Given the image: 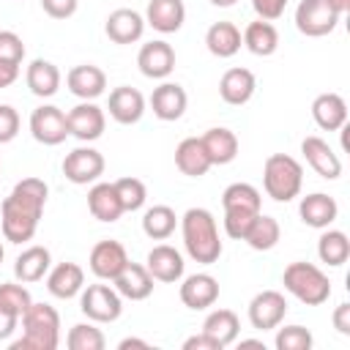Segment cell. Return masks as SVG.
I'll list each match as a JSON object with an SVG mask.
<instances>
[{
	"label": "cell",
	"mask_w": 350,
	"mask_h": 350,
	"mask_svg": "<svg viewBox=\"0 0 350 350\" xmlns=\"http://www.w3.org/2000/svg\"><path fill=\"white\" fill-rule=\"evenodd\" d=\"M49 186L41 178H22L0 205L3 235L11 243H25L36 235Z\"/></svg>",
	"instance_id": "1"
},
{
	"label": "cell",
	"mask_w": 350,
	"mask_h": 350,
	"mask_svg": "<svg viewBox=\"0 0 350 350\" xmlns=\"http://www.w3.org/2000/svg\"><path fill=\"white\" fill-rule=\"evenodd\" d=\"M180 235L186 254L200 262V265H213L221 257V241H219V227L216 219L208 208H189L180 216Z\"/></svg>",
	"instance_id": "2"
},
{
	"label": "cell",
	"mask_w": 350,
	"mask_h": 350,
	"mask_svg": "<svg viewBox=\"0 0 350 350\" xmlns=\"http://www.w3.org/2000/svg\"><path fill=\"white\" fill-rule=\"evenodd\" d=\"M22 339L11 342V350H55L60 345V314L49 304H30L22 314Z\"/></svg>",
	"instance_id": "3"
},
{
	"label": "cell",
	"mask_w": 350,
	"mask_h": 350,
	"mask_svg": "<svg viewBox=\"0 0 350 350\" xmlns=\"http://www.w3.org/2000/svg\"><path fill=\"white\" fill-rule=\"evenodd\" d=\"M304 167L287 153H271L262 164V189L276 202H290L301 194Z\"/></svg>",
	"instance_id": "4"
},
{
	"label": "cell",
	"mask_w": 350,
	"mask_h": 350,
	"mask_svg": "<svg viewBox=\"0 0 350 350\" xmlns=\"http://www.w3.org/2000/svg\"><path fill=\"white\" fill-rule=\"evenodd\" d=\"M282 284L290 295H295L306 306H320L331 298V282L325 271L314 262H304V260L290 262L282 273Z\"/></svg>",
	"instance_id": "5"
},
{
	"label": "cell",
	"mask_w": 350,
	"mask_h": 350,
	"mask_svg": "<svg viewBox=\"0 0 350 350\" xmlns=\"http://www.w3.org/2000/svg\"><path fill=\"white\" fill-rule=\"evenodd\" d=\"M79 309L93 323H115L123 312V298L109 284H88L79 293Z\"/></svg>",
	"instance_id": "6"
},
{
	"label": "cell",
	"mask_w": 350,
	"mask_h": 350,
	"mask_svg": "<svg viewBox=\"0 0 350 350\" xmlns=\"http://www.w3.org/2000/svg\"><path fill=\"white\" fill-rule=\"evenodd\" d=\"M339 19L342 16L325 0H301L295 8V27H298V33H304L309 38H320V36L334 33Z\"/></svg>",
	"instance_id": "7"
},
{
	"label": "cell",
	"mask_w": 350,
	"mask_h": 350,
	"mask_svg": "<svg viewBox=\"0 0 350 350\" xmlns=\"http://www.w3.org/2000/svg\"><path fill=\"white\" fill-rule=\"evenodd\" d=\"M30 134L41 145H60L68 137L66 112L55 104H41L30 112Z\"/></svg>",
	"instance_id": "8"
},
{
	"label": "cell",
	"mask_w": 350,
	"mask_h": 350,
	"mask_svg": "<svg viewBox=\"0 0 350 350\" xmlns=\"http://www.w3.org/2000/svg\"><path fill=\"white\" fill-rule=\"evenodd\" d=\"M63 175H66V180H71L77 186L96 183L104 175V156L96 148H90V145H79L71 153H66Z\"/></svg>",
	"instance_id": "9"
},
{
	"label": "cell",
	"mask_w": 350,
	"mask_h": 350,
	"mask_svg": "<svg viewBox=\"0 0 350 350\" xmlns=\"http://www.w3.org/2000/svg\"><path fill=\"white\" fill-rule=\"evenodd\" d=\"M66 120H68V137H77L79 142H93L107 129V115L93 101H79L77 107H71L66 112Z\"/></svg>",
	"instance_id": "10"
},
{
	"label": "cell",
	"mask_w": 350,
	"mask_h": 350,
	"mask_svg": "<svg viewBox=\"0 0 350 350\" xmlns=\"http://www.w3.org/2000/svg\"><path fill=\"white\" fill-rule=\"evenodd\" d=\"M287 314V298L279 290H262L249 301V323L257 331H271L282 325Z\"/></svg>",
	"instance_id": "11"
},
{
	"label": "cell",
	"mask_w": 350,
	"mask_h": 350,
	"mask_svg": "<svg viewBox=\"0 0 350 350\" xmlns=\"http://www.w3.org/2000/svg\"><path fill=\"white\" fill-rule=\"evenodd\" d=\"M126 262H129L126 246H123L120 241H112V238L98 241V243L90 249V257H88V265H90L93 276L101 279V282H112V279L123 271Z\"/></svg>",
	"instance_id": "12"
},
{
	"label": "cell",
	"mask_w": 350,
	"mask_h": 350,
	"mask_svg": "<svg viewBox=\"0 0 350 350\" xmlns=\"http://www.w3.org/2000/svg\"><path fill=\"white\" fill-rule=\"evenodd\" d=\"M145 268L148 273L153 276V282H164V284H172V282H180L183 279V254L170 246V243H159L148 252L145 257Z\"/></svg>",
	"instance_id": "13"
},
{
	"label": "cell",
	"mask_w": 350,
	"mask_h": 350,
	"mask_svg": "<svg viewBox=\"0 0 350 350\" xmlns=\"http://www.w3.org/2000/svg\"><path fill=\"white\" fill-rule=\"evenodd\" d=\"M137 66L148 79H167L175 68V49L161 38L148 41V44L139 46Z\"/></svg>",
	"instance_id": "14"
},
{
	"label": "cell",
	"mask_w": 350,
	"mask_h": 350,
	"mask_svg": "<svg viewBox=\"0 0 350 350\" xmlns=\"http://www.w3.org/2000/svg\"><path fill=\"white\" fill-rule=\"evenodd\" d=\"M301 153L306 159V164L325 180H336L342 175V159L334 153V148L323 139V137H304L301 142Z\"/></svg>",
	"instance_id": "15"
},
{
	"label": "cell",
	"mask_w": 350,
	"mask_h": 350,
	"mask_svg": "<svg viewBox=\"0 0 350 350\" xmlns=\"http://www.w3.org/2000/svg\"><path fill=\"white\" fill-rule=\"evenodd\" d=\"M178 295H180L186 309L202 312V309H208L219 301V279L211 276V273H191L180 282Z\"/></svg>",
	"instance_id": "16"
},
{
	"label": "cell",
	"mask_w": 350,
	"mask_h": 350,
	"mask_svg": "<svg viewBox=\"0 0 350 350\" xmlns=\"http://www.w3.org/2000/svg\"><path fill=\"white\" fill-rule=\"evenodd\" d=\"M104 33L112 44H134L145 33V16L134 8H115L104 22Z\"/></svg>",
	"instance_id": "17"
},
{
	"label": "cell",
	"mask_w": 350,
	"mask_h": 350,
	"mask_svg": "<svg viewBox=\"0 0 350 350\" xmlns=\"http://www.w3.org/2000/svg\"><path fill=\"white\" fill-rule=\"evenodd\" d=\"M186 107H189V96H186V90L178 82H161L150 93V109L164 123L180 120L183 112H186Z\"/></svg>",
	"instance_id": "18"
},
{
	"label": "cell",
	"mask_w": 350,
	"mask_h": 350,
	"mask_svg": "<svg viewBox=\"0 0 350 350\" xmlns=\"http://www.w3.org/2000/svg\"><path fill=\"white\" fill-rule=\"evenodd\" d=\"M107 109H109V118L120 126H131L137 123L142 115H145V96L131 88V85H120L109 93V101H107Z\"/></svg>",
	"instance_id": "19"
},
{
	"label": "cell",
	"mask_w": 350,
	"mask_h": 350,
	"mask_svg": "<svg viewBox=\"0 0 350 350\" xmlns=\"http://www.w3.org/2000/svg\"><path fill=\"white\" fill-rule=\"evenodd\" d=\"M298 216L306 227H314V230H325L336 221L339 216V205L331 194L325 191H312L306 197H301V205H298Z\"/></svg>",
	"instance_id": "20"
},
{
	"label": "cell",
	"mask_w": 350,
	"mask_h": 350,
	"mask_svg": "<svg viewBox=\"0 0 350 350\" xmlns=\"http://www.w3.org/2000/svg\"><path fill=\"white\" fill-rule=\"evenodd\" d=\"M254 90H257L254 74H252L249 68H241V66L227 68V71L221 74V79H219V96H221V101L230 104V107H243L246 101H252Z\"/></svg>",
	"instance_id": "21"
},
{
	"label": "cell",
	"mask_w": 350,
	"mask_h": 350,
	"mask_svg": "<svg viewBox=\"0 0 350 350\" xmlns=\"http://www.w3.org/2000/svg\"><path fill=\"white\" fill-rule=\"evenodd\" d=\"M66 85L77 98L93 101L107 90V74L93 63H79L66 74Z\"/></svg>",
	"instance_id": "22"
},
{
	"label": "cell",
	"mask_w": 350,
	"mask_h": 350,
	"mask_svg": "<svg viewBox=\"0 0 350 350\" xmlns=\"http://www.w3.org/2000/svg\"><path fill=\"white\" fill-rule=\"evenodd\" d=\"M112 287L120 293V298L126 301H145L150 293H153V276L148 273L145 265L139 262H126L123 271L112 279Z\"/></svg>",
	"instance_id": "23"
},
{
	"label": "cell",
	"mask_w": 350,
	"mask_h": 350,
	"mask_svg": "<svg viewBox=\"0 0 350 350\" xmlns=\"http://www.w3.org/2000/svg\"><path fill=\"white\" fill-rule=\"evenodd\" d=\"M186 22V5L183 0H150L145 8V25H150L159 33H178Z\"/></svg>",
	"instance_id": "24"
},
{
	"label": "cell",
	"mask_w": 350,
	"mask_h": 350,
	"mask_svg": "<svg viewBox=\"0 0 350 350\" xmlns=\"http://www.w3.org/2000/svg\"><path fill=\"white\" fill-rule=\"evenodd\" d=\"M82 287H85V271H82V265H77V262H57V265L49 268V273H46V290H49V295H55V298L68 301V298L79 295Z\"/></svg>",
	"instance_id": "25"
},
{
	"label": "cell",
	"mask_w": 350,
	"mask_h": 350,
	"mask_svg": "<svg viewBox=\"0 0 350 350\" xmlns=\"http://www.w3.org/2000/svg\"><path fill=\"white\" fill-rule=\"evenodd\" d=\"M88 211H90V216L93 219H98V221H107V224H112V221H118L126 211H123V205H120V197H118V191H115V183H93L90 186V191H88Z\"/></svg>",
	"instance_id": "26"
},
{
	"label": "cell",
	"mask_w": 350,
	"mask_h": 350,
	"mask_svg": "<svg viewBox=\"0 0 350 350\" xmlns=\"http://www.w3.org/2000/svg\"><path fill=\"white\" fill-rule=\"evenodd\" d=\"M312 118L323 131H339L347 126V104L339 93H320L312 101Z\"/></svg>",
	"instance_id": "27"
},
{
	"label": "cell",
	"mask_w": 350,
	"mask_h": 350,
	"mask_svg": "<svg viewBox=\"0 0 350 350\" xmlns=\"http://www.w3.org/2000/svg\"><path fill=\"white\" fill-rule=\"evenodd\" d=\"M175 167L183 175H189V178H202L213 167L200 137H186V139L178 142V148H175Z\"/></svg>",
	"instance_id": "28"
},
{
	"label": "cell",
	"mask_w": 350,
	"mask_h": 350,
	"mask_svg": "<svg viewBox=\"0 0 350 350\" xmlns=\"http://www.w3.org/2000/svg\"><path fill=\"white\" fill-rule=\"evenodd\" d=\"M25 82L30 88L33 96L38 98H49L57 93L60 88V68L52 63V60H44V57H36L30 60L27 71H25Z\"/></svg>",
	"instance_id": "29"
},
{
	"label": "cell",
	"mask_w": 350,
	"mask_h": 350,
	"mask_svg": "<svg viewBox=\"0 0 350 350\" xmlns=\"http://www.w3.org/2000/svg\"><path fill=\"white\" fill-rule=\"evenodd\" d=\"M52 268V254L46 246H27L16 262H14V276L22 282V284H30V282H41Z\"/></svg>",
	"instance_id": "30"
},
{
	"label": "cell",
	"mask_w": 350,
	"mask_h": 350,
	"mask_svg": "<svg viewBox=\"0 0 350 350\" xmlns=\"http://www.w3.org/2000/svg\"><path fill=\"white\" fill-rule=\"evenodd\" d=\"M200 139H202V148H205V153H208V159H211L213 167L216 164L219 167L221 164H230L238 156V137H235V131H230L224 126L208 129Z\"/></svg>",
	"instance_id": "31"
},
{
	"label": "cell",
	"mask_w": 350,
	"mask_h": 350,
	"mask_svg": "<svg viewBox=\"0 0 350 350\" xmlns=\"http://www.w3.org/2000/svg\"><path fill=\"white\" fill-rule=\"evenodd\" d=\"M241 38H243V46L257 57H271L279 49V30L273 22H265V19L249 22Z\"/></svg>",
	"instance_id": "32"
},
{
	"label": "cell",
	"mask_w": 350,
	"mask_h": 350,
	"mask_svg": "<svg viewBox=\"0 0 350 350\" xmlns=\"http://www.w3.org/2000/svg\"><path fill=\"white\" fill-rule=\"evenodd\" d=\"M241 44H243L241 30L232 22H213L205 33V46L213 57H232L238 55Z\"/></svg>",
	"instance_id": "33"
},
{
	"label": "cell",
	"mask_w": 350,
	"mask_h": 350,
	"mask_svg": "<svg viewBox=\"0 0 350 350\" xmlns=\"http://www.w3.org/2000/svg\"><path fill=\"white\" fill-rule=\"evenodd\" d=\"M238 331H241V320L232 309H213L202 323V334H208L213 342H219L221 350L238 339Z\"/></svg>",
	"instance_id": "34"
},
{
	"label": "cell",
	"mask_w": 350,
	"mask_h": 350,
	"mask_svg": "<svg viewBox=\"0 0 350 350\" xmlns=\"http://www.w3.org/2000/svg\"><path fill=\"white\" fill-rule=\"evenodd\" d=\"M279 238H282L279 221H276L273 216H265L262 211L254 216L252 227H249L246 235H243V241H246L254 252H271V249L279 243Z\"/></svg>",
	"instance_id": "35"
},
{
	"label": "cell",
	"mask_w": 350,
	"mask_h": 350,
	"mask_svg": "<svg viewBox=\"0 0 350 350\" xmlns=\"http://www.w3.org/2000/svg\"><path fill=\"white\" fill-rule=\"evenodd\" d=\"M317 257L320 262L331 265V268H339L347 262L350 257V241L342 230H323V235L317 238Z\"/></svg>",
	"instance_id": "36"
},
{
	"label": "cell",
	"mask_w": 350,
	"mask_h": 350,
	"mask_svg": "<svg viewBox=\"0 0 350 350\" xmlns=\"http://www.w3.org/2000/svg\"><path fill=\"white\" fill-rule=\"evenodd\" d=\"M178 227V216L170 205H153L142 213V232L153 241H167Z\"/></svg>",
	"instance_id": "37"
},
{
	"label": "cell",
	"mask_w": 350,
	"mask_h": 350,
	"mask_svg": "<svg viewBox=\"0 0 350 350\" xmlns=\"http://www.w3.org/2000/svg\"><path fill=\"white\" fill-rule=\"evenodd\" d=\"M260 205H262V197L260 191L252 186V183H230L221 194V208L224 211H252V213H260Z\"/></svg>",
	"instance_id": "38"
},
{
	"label": "cell",
	"mask_w": 350,
	"mask_h": 350,
	"mask_svg": "<svg viewBox=\"0 0 350 350\" xmlns=\"http://www.w3.org/2000/svg\"><path fill=\"white\" fill-rule=\"evenodd\" d=\"M68 350H104L107 339L101 334V328H96V323H77L71 325L68 336H66Z\"/></svg>",
	"instance_id": "39"
},
{
	"label": "cell",
	"mask_w": 350,
	"mask_h": 350,
	"mask_svg": "<svg viewBox=\"0 0 350 350\" xmlns=\"http://www.w3.org/2000/svg\"><path fill=\"white\" fill-rule=\"evenodd\" d=\"M115 191H118L120 205H123L126 213L139 211V208L145 205V200H148V189H145V183H142L139 178H131V175L118 178V180H115Z\"/></svg>",
	"instance_id": "40"
},
{
	"label": "cell",
	"mask_w": 350,
	"mask_h": 350,
	"mask_svg": "<svg viewBox=\"0 0 350 350\" xmlns=\"http://www.w3.org/2000/svg\"><path fill=\"white\" fill-rule=\"evenodd\" d=\"M30 304H33V298H30L27 287L14 284V282H3V284H0V309L16 314V317L22 320V314L27 312Z\"/></svg>",
	"instance_id": "41"
},
{
	"label": "cell",
	"mask_w": 350,
	"mask_h": 350,
	"mask_svg": "<svg viewBox=\"0 0 350 350\" xmlns=\"http://www.w3.org/2000/svg\"><path fill=\"white\" fill-rule=\"evenodd\" d=\"M279 328V325H276ZM312 331L304 325H284L276 331V350H312Z\"/></svg>",
	"instance_id": "42"
},
{
	"label": "cell",
	"mask_w": 350,
	"mask_h": 350,
	"mask_svg": "<svg viewBox=\"0 0 350 350\" xmlns=\"http://www.w3.org/2000/svg\"><path fill=\"white\" fill-rule=\"evenodd\" d=\"M254 216L257 213H252V211H224V232L232 241H243V235L252 227Z\"/></svg>",
	"instance_id": "43"
},
{
	"label": "cell",
	"mask_w": 350,
	"mask_h": 350,
	"mask_svg": "<svg viewBox=\"0 0 350 350\" xmlns=\"http://www.w3.org/2000/svg\"><path fill=\"white\" fill-rule=\"evenodd\" d=\"M25 57V44L14 30H0V60L8 63H22Z\"/></svg>",
	"instance_id": "44"
},
{
	"label": "cell",
	"mask_w": 350,
	"mask_h": 350,
	"mask_svg": "<svg viewBox=\"0 0 350 350\" xmlns=\"http://www.w3.org/2000/svg\"><path fill=\"white\" fill-rule=\"evenodd\" d=\"M19 134V112L11 104H0V145L11 142Z\"/></svg>",
	"instance_id": "45"
},
{
	"label": "cell",
	"mask_w": 350,
	"mask_h": 350,
	"mask_svg": "<svg viewBox=\"0 0 350 350\" xmlns=\"http://www.w3.org/2000/svg\"><path fill=\"white\" fill-rule=\"evenodd\" d=\"M77 5H79V0H41L44 14L52 16V19H68V16H74L77 14Z\"/></svg>",
	"instance_id": "46"
},
{
	"label": "cell",
	"mask_w": 350,
	"mask_h": 350,
	"mask_svg": "<svg viewBox=\"0 0 350 350\" xmlns=\"http://www.w3.org/2000/svg\"><path fill=\"white\" fill-rule=\"evenodd\" d=\"M252 8H254V14H257L260 19L273 22V19H279V16L284 14L287 0H252Z\"/></svg>",
	"instance_id": "47"
},
{
	"label": "cell",
	"mask_w": 350,
	"mask_h": 350,
	"mask_svg": "<svg viewBox=\"0 0 350 350\" xmlns=\"http://www.w3.org/2000/svg\"><path fill=\"white\" fill-rule=\"evenodd\" d=\"M331 320H334V328H336L342 336H350V304H347V301L334 309Z\"/></svg>",
	"instance_id": "48"
},
{
	"label": "cell",
	"mask_w": 350,
	"mask_h": 350,
	"mask_svg": "<svg viewBox=\"0 0 350 350\" xmlns=\"http://www.w3.org/2000/svg\"><path fill=\"white\" fill-rule=\"evenodd\" d=\"M183 350H221V347H219V342H213L208 334L200 331V334H194L183 342Z\"/></svg>",
	"instance_id": "49"
},
{
	"label": "cell",
	"mask_w": 350,
	"mask_h": 350,
	"mask_svg": "<svg viewBox=\"0 0 350 350\" xmlns=\"http://www.w3.org/2000/svg\"><path fill=\"white\" fill-rule=\"evenodd\" d=\"M19 79V63H8V60H0V88H8Z\"/></svg>",
	"instance_id": "50"
},
{
	"label": "cell",
	"mask_w": 350,
	"mask_h": 350,
	"mask_svg": "<svg viewBox=\"0 0 350 350\" xmlns=\"http://www.w3.org/2000/svg\"><path fill=\"white\" fill-rule=\"evenodd\" d=\"M16 325H19V317L5 312V309H0V339H8L16 331Z\"/></svg>",
	"instance_id": "51"
},
{
	"label": "cell",
	"mask_w": 350,
	"mask_h": 350,
	"mask_svg": "<svg viewBox=\"0 0 350 350\" xmlns=\"http://www.w3.org/2000/svg\"><path fill=\"white\" fill-rule=\"evenodd\" d=\"M129 347H142V350H148L150 345H148L145 339H134V336H126V339L118 342V350H129Z\"/></svg>",
	"instance_id": "52"
},
{
	"label": "cell",
	"mask_w": 350,
	"mask_h": 350,
	"mask_svg": "<svg viewBox=\"0 0 350 350\" xmlns=\"http://www.w3.org/2000/svg\"><path fill=\"white\" fill-rule=\"evenodd\" d=\"M325 3H328L339 16H345V14L350 11V0H325Z\"/></svg>",
	"instance_id": "53"
},
{
	"label": "cell",
	"mask_w": 350,
	"mask_h": 350,
	"mask_svg": "<svg viewBox=\"0 0 350 350\" xmlns=\"http://www.w3.org/2000/svg\"><path fill=\"white\" fill-rule=\"evenodd\" d=\"M241 347H262V350H265L262 339H241Z\"/></svg>",
	"instance_id": "54"
},
{
	"label": "cell",
	"mask_w": 350,
	"mask_h": 350,
	"mask_svg": "<svg viewBox=\"0 0 350 350\" xmlns=\"http://www.w3.org/2000/svg\"><path fill=\"white\" fill-rule=\"evenodd\" d=\"M211 5H216V8H230V5H235L238 0H208Z\"/></svg>",
	"instance_id": "55"
},
{
	"label": "cell",
	"mask_w": 350,
	"mask_h": 350,
	"mask_svg": "<svg viewBox=\"0 0 350 350\" xmlns=\"http://www.w3.org/2000/svg\"><path fill=\"white\" fill-rule=\"evenodd\" d=\"M3 257H5V249H3V243H0V262H3Z\"/></svg>",
	"instance_id": "56"
},
{
	"label": "cell",
	"mask_w": 350,
	"mask_h": 350,
	"mask_svg": "<svg viewBox=\"0 0 350 350\" xmlns=\"http://www.w3.org/2000/svg\"><path fill=\"white\" fill-rule=\"evenodd\" d=\"M0 167H3V164H0Z\"/></svg>",
	"instance_id": "57"
}]
</instances>
